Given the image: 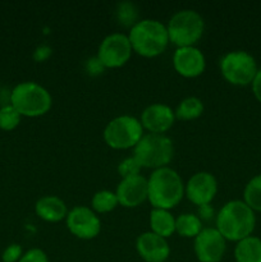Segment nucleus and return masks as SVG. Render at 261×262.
<instances>
[{"instance_id": "6", "label": "nucleus", "mask_w": 261, "mask_h": 262, "mask_svg": "<svg viewBox=\"0 0 261 262\" xmlns=\"http://www.w3.org/2000/svg\"><path fill=\"white\" fill-rule=\"evenodd\" d=\"M169 42L176 48L196 46L205 31V20L199 12L182 9L174 13L166 23Z\"/></svg>"}, {"instance_id": "14", "label": "nucleus", "mask_w": 261, "mask_h": 262, "mask_svg": "<svg viewBox=\"0 0 261 262\" xmlns=\"http://www.w3.org/2000/svg\"><path fill=\"white\" fill-rule=\"evenodd\" d=\"M140 122L143 130L154 135H165L174 125L176 114L169 105L155 102L143 109L141 113Z\"/></svg>"}, {"instance_id": "16", "label": "nucleus", "mask_w": 261, "mask_h": 262, "mask_svg": "<svg viewBox=\"0 0 261 262\" xmlns=\"http://www.w3.org/2000/svg\"><path fill=\"white\" fill-rule=\"evenodd\" d=\"M136 251L145 262H165L170 256V246L168 239L145 232L136 239Z\"/></svg>"}, {"instance_id": "30", "label": "nucleus", "mask_w": 261, "mask_h": 262, "mask_svg": "<svg viewBox=\"0 0 261 262\" xmlns=\"http://www.w3.org/2000/svg\"><path fill=\"white\" fill-rule=\"evenodd\" d=\"M53 54V49L48 45H40L35 49L33 51V60L37 61V63H44V61L48 60L49 58Z\"/></svg>"}, {"instance_id": "24", "label": "nucleus", "mask_w": 261, "mask_h": 262, "mask_svg": "<svg viewBox=\"0 0 261 262\" xmlns=\"http://www.w3.org/2000/svg\"><path fill=\"white\" fill-rule=\"evenodd\" d=\"M115 18L120 26L130 30L140 20L137 7L130 2L118 3L117 8H115Z\"/></svg>"}, {"instance_id": "12", "label": "nucleus", "mask_w": 261, "mask_h": 262, "mask_svg": "<svg viewBox=\"0 0 261 262\" xmlns=\"http://www.w3.org/2000/svg\"><path fill=\"white\" fill-rule=\"evenodd\" d=\"M217 193V181L209 171H197L184 183V196L197 207L210 205Z\"/></svg>"}, {"instance_id": "26", "label": "nucleus", "mask_w": 261, "mask_h": 262, "mask_svg": "<svg viewBox=\"0 0 261 262\" xmlns=\"http://www.w3.org/2000/svg\"><path fill=\"white\" fill-rule=\"evenodd\" d=\"M141 165L138 161L136 160L133 156H128V158L123 159L119 164H118V174L120 178H130V177L140 176L141 174Z\"/></svg>"}, {"instance_id": "17", "label": "nucleus", "mask_w": 261, "mask_h": 262, "mask_svg": "<svg viewBox=\"0 0 261 262\" xmlns=\"http://www.w3.org/2000/svg\"><path fill=\"white\" fill-rule=\"evenodd\" d=\"M68 211L66 202L54 194L40 197L35 204L36 215L46 223H59L66 220Z\"/></svg>"}, {"instance_id": "1", "label": "nucleus", "mask_w": 261, "mask_h": 262, "mask_svg": "<svg viewBox=\"0 0 261 262\" xmlns=\"http://www.w3.org/2000/svg\"><path fill=\"white\" fill-rule=\"evenodd\" d=\"M256 215L243 200H232L215 215V228L229 242H240L253 234Z\"/></svg>"}, {"instance_id": "28", "label": "nucleus", "mask_w": 261, "mask_h": 262, "mask_svg": "<svg viewBox=\"0 0 261 262\" xmlns=\"http://www.w3.org/2000/svg\"><path fill=\"white\" fill-rule=\"evenodd\" d=\"M18 262H50L45 251L40 248H31L27 252L23 253L22 258Z\"/></svg>"}, {"instance_id": "5", "label": "nucleus", "mask_w": 261, "mask_h": 262, "mask_svg": "<svg viewBox=\"0 0 261 262\" xmlns=\"http://www.w3.org/2000/svg\"><path fill=\"white\" fill-rule=\"evenodd\" d=\"M133 158L142 169H156L169 166L174 156L173 141L166 135L145 133L133 148Z\"/></svg>"}, {"instance_id": "21", "label": "nucleus", "mask_w": 261, "mask_h": 262, "mask_svg": "<svg viewBox=\"0 0 261 262\" xmlns=\"http://www.w3.org/2000/svg\"><path fill=\"white\" fill-rule=\"evenodd\" d=\"M204 110L205 106L201 99L196 96H189L177 105L174 114H176V119L189 122V120H194L201 117L204 114Z\"/></svg>"}, {"instance_id": "18", "label": "nucleus", "mask_w": 261, "mask_h": 262, "mask_svg": "<svg viewBox=\"0 0 261 262\" xmlns=\"http://www.w3.org/2000/svg\"><path fill=\"white\" fill-rule=\"evenodd\" d=\"M150 232L168 239L176 233V217L169 210L153 209L150 212Z\"/></svg>"}, {"instance_id": "19", "label": "nucleus", "mask_w": 261, "mask_h": 262, "mask_svg": "<svg viewBox=\"0 0 261 262\" xmlns=\"http://www.w3.org/2000/svg\"><path fill=\"white\" fill-rule=\"evenodd\" d=\"M235 262H261V238L250 235L235 243Z\"/></svg>"}, {"instance_id": "15", "label": "nucleus", "mask_w": 261, "mask_h": 262, "mask_svg": "<svg viewBox=\"0 0 261 262\" xmlns=\"http://www.w3.org/2000/svg\"><path fill=\"white\" fill-rule=\"evenodd\" d=\"M118 202L125 209H135L145 204L148 199L147 178L143 176L123 178L115 189Z\"/></svg>"}, {"instance_id": "23", "label": "nucleus", "mask_w": 261, "mask_h": 262, "mask_svg": "<svg viewBox=\"0 0 261 262\" xmlns=\"http://www.w3.org/2000/svg\"><path fill=\"white\" fill-rule=\"evenodd\" d=\"M243 201L255 212H261V174L247 182L243 189Z\"/></svg>"}, {"instance_id": "31", "label": "nucleus", "mask_w": 261, "mask_h": 262, "mask_svg": "<svg viewBox=\"0 0 261 262\" xmlns=\"http://www.w3.org/2000/svg\"><path fill=\"white\" fill-rule=\"evenodd\" d=\"M251 89H252V94L255 99L261 104V68H258L255 79L251 83Z\"/></svg>"}, {"instance_id": "13", "label": "nucleus", "mask_w": 261, "mask_h": 262, "mask_svg": "<svg viewBox=\"0 0 261 262\" xmlns=\"http://www.w3.org/2000/svg\"><path fill=\"white\" fill-rule=\"evenodd\" d=\"M171 63L174 71L184 78H196L206 69V59L204 53L196 46L177 48Z\"/></svg>"}, {"instance_id": "4", "label": "nucleus", "mask_w": 261, "mask_h": 262, "mask_svg": "<svg viewBox=\"0 0 261 262\" xmlns=\"http://www.w3.org/2000/svg\"><path fill=\"white\" fill-rule=\"evenodd\" d=\"M9 104L22 117L38 118L48 114L53 106L50 92L36 82L27 81L18 83L12 90Z\"/></svg>"}, {"instance_id": "8", "label": "nucleus", "mask_w": 261, "mask_h": 262, "mask_svg": "<svg viewBox=\"0 0 261 262\" xmlns=\"http://www.w3.org/2000/svg\"><path fill=\"white\" fill-rule=\"evenodd\" d=\"M223 78L233 86H248L255 79L258 71L256 59L245 50L229 51L219 61Z\"/></svg>"}, {"instance_id": "22", "label": "nucleus", "mask_w": 261, "mask_h": 262, "mask_svg": "<svg viewBox=\"0 0 261 262\" xmlns=\"http://www.w3.org/2000/svg\"><path fill=\"white\" fill-rule=\"evenodd\" d=\"M117 206H119L117 194H115V192L109 191V189L97 191L91 199V209L97 215L112 212Z\"/></svg>"}, {"instance_id": "29", "label": "nucleus", "mask_w": 261, "mask_h": 262, "mask_svg": "<svg viewBox=\"0 0 261 262\" xmlns=\"http://www.w3.org/2000/svg\"><path fill=\"white\" fill-rule=\"evenodd\" d=\"M84 69L90 76H99L105 71V67L102 66L97 56H94V58L87 59L86 63H84Z\"/></svg>"}, {"instance_id": "7", "label": "nucleus", "mask_w": 261, "mask_h": 262, "mask_svg": "<svg viewBox=\"0 0 261 262\" xmlns=\"http://www.w3.org/2000/svg\"><path fill=\"white\" fill-rule=\"evenodd\" d=\"M145 135L140 119L133 115L123 114L110 120L104 128V142L113 150L135 148Z\"/></svg>"}, {"instance_id": "3", "label": "nucleus", "mask_w": 261, "mask_h": 262, "mask_svg": "<svg viewBox=\"0 0 261 262\" xmlns=\"http://www.w3.org/2000/svg\"><path fill=\"white\" fill-rule=\"evenodd\" d=\"M133 53L142 58H156L166 50L169 42L166 25L158 19H140L128 32Z\"/></svg>"}, {"instance_id": "11", "label": "nucleus", "mask_w": 261, "mask_h": 262, "mask_svg": "<svg viewBox=\"0 0 261 262\" xmlns=\"http://www.w3.org/2000/svg\"><path fill=\"white\" fill-rule=\"evenodd\" d=\"M193 251L199 262H220L227 251V241L215 227H204L193 239Z\"/></svg>"}, {"instance_id": "25", "label": "nucleus", "mask_w": 261, "mask_h": 262, "mask_svg": "<svg viewBox=\"0 0 261 262\" xmlns=\"http://www.w3.org/2000/svg\"><path fill=\"white\" fill-rule=\"evenodd\" d=\"M22 115L10 104H5L0 107V129L13 130L19 125Z\"/></svg>"}, {"instance_id": "20", "label": "nucleus", "mask_w": 261, "mask_h": 262, "mask_svg": "<svg viewBox=\"0 0 261 262\" xmlns=\"http://www.w3.org/2000/svg\"><path fill=\"white\" fill-rule=\"evenodd\" d=\"M204 229L202 220L199 215L184 212L176 217V233L183 238H196Z\"/></svg>"}, {"instance_id": "9", "label": "nucleus", "mask_w": 261, "mask_h": 262, "mask_svg": "<svg viewBox=\"0 0 261 262\" xmlns=\"http://www.w3.org/2000/svg\"><path fill=\"white\" fill-rule=\"evenodd\" d=\"M133 50L128 35L114 32L105 36L100 42L96 56L105 69L122 68L130 60Z\"/></svg>"}, {"instance_id": "32", "label": "nucleus", "mask_w": 261, "mask_h": 262, "mask_svg": "<svg viewBox=\"0 0 261 262\" xmlns=\"http://www.w3.org/2000/svg\"><path fill=\"white\" fill-rule=\"evenodd\" d=\"M199 217L202 222H209L212 217H215L214 209L210 205H205V206L199 207Z\"/></svg>"}, {"instance_id": "27", "label": "nucleus", "mask_w": 261, "mask_h": 262, "mask_svg": "<svg viewBox=\"0 0 261 262\" xmlns=\"http://www.w3.org/2000/svg\"><path fill=\"white\" fill-rule=\"evenodd\" d=\"M23 253L25 252H23L20 245H18V243H12V245H9L4 251H3L2 260L3 262H18L22 258Z\"/></svg>"}, {"instance_id": "2", "label": "nucleus", "mask_w": 261, "mask_h": 262, "mask_svg": "<svg viewBox=\"0 0 261 262\" xmlns=\"http://www.w3.org/2000/svg\"><path fill=\"white\" fill-rule=\"evenodd\" d=\"M148 199L153 209H174L184 197V182L170 166L153 170L147 178Z\"/></svg>"}, {"instance_id": "10", "label": "nucleus", "mask_w": 261, "mask_h": 262, "mask_svg": "<svg viewBox=\"0 0 261 262\" xmlns=\"http://www.w3.org/2000/svg\"><path fill=\"white\" fill-rule=\"evenodd\" d=\"M66 225L72 235L82 241L94 239L101 232V220L89 206H76L69 210Z\"/></svg>"}]
</instances>
